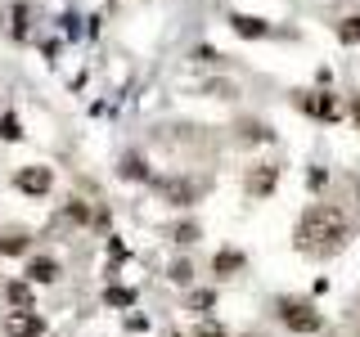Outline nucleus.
<instances>
[{"label": "nucleus", "mask_w": 360, "mask_h": 337, "mask_svg": "<svg viewBox=\"0 0 360 337\" xmlns=\"http://www.w3.org/2000/svg\"><path fill=\"white\" fill-rule=\"evenodd\" d=\"M275 315H279V324H284L288 333H302V337H311V333L324 329V319H320V310H315L311 297H279Z\"/></svg>", "instance_id": "nucleus-2"}, {"label": "nucleus", "mask_w": 360, "mask_h": 337, "mask_svg": "<svg viewBox=\"0 0 360 337\" xmlns=\"http://www.w3.org/2000/svg\"><path fill=\"white\" fill-rule=\"evenodd\" d=\"M172 279H176V284H189V279H194V265H189V261H176L172 265Z\"/></svg>", "instance_id": "nucleus-22"}, {"label": "nucleus", "mask_w": 360, "mask_h": 337, "mask_svg": "<svg viewBox=\"0 0 360 337\" xmlns=\"http://www.w3.org/2000/svg\"><path fill=\"white\" fill-rule=\"evenodd\" d=\"M117 176L122 180H149L153 171H149V162H144L140 153H127V157H122V166H117Z\"/></svg>", "instance_id": "nucleus-14"}, {"label": "nucleus", "mask_w": 360, "mask_h": 337, "mask_svg": "<svg viewBox=\"0 0 360 337\" xmlns=\"http://www.w3.org/2000/svg\"><path fill=\"white\" fill-rule=\"evenodd\" d=\"M59 275H63V265L54 256H32V265H27L32 284H59Z\"/></svg>", "instance_id": "nucleus-9"}, {"label": "nucleus", "mask_w": 360, "mask_h": 337, "mask_svg": "<svg viewBox=\"0 0 360 337\" xmlns=\"http://www.w3.org/2000/svg\"><path fill=\"white\" fill-rule=\"evenodd\" d=\"M212 306H217V292H189V310H198V315H207Z\"/></svg>", "instance_id": "nucleus-18"}, {"label": "nucleus", "mask_w": 360, "mask_h": 337, "mask_svg": "<svg viewBox=\"0 0 360 337\" xmlns=\"http://www.w3.org/2000/svg\"><path fill=\"white\" fill-rule=\"evenodd\" d=\"M338 41L342 45H360V14H347L338 22Z\"/></svg>", "instance_id": "nucleus-16"}, {"label": "nucleus", "mask_w": 360, "mask_h": 337, "mask_svg": "<svg viewBox=\"0 0 360 337\" xmlns=\"http://www.w3.org/2000/svg\"><path fill=\"white\" fill-rule=\"evenodd\" d=\"M297 108H302V112H311V117H324V121H338V117H342V104H338L333 95H324V90L297 95Z\"/></svg>", "instance_id": "nucleus-5"}, {"label": "nucleus", "mask_w": 360, "mask_h": 337, "mask_svg": "<svg viewBox=\"0 0 360 337\" xmlns=\"http://www.w3.org/2000/svg\"><path fill=\"white\" fill-rule=\"evenodd\" d=\"M5 297L14 301L18 310H32V288H27V279H14V284L5 288Z\"/></svg>", "instance_id": "nucleus-15"}, {"label": "nucleus", "mask_w": 360, "mask_h": 337, "mask_svg": "<svg viewBox=\"0 0 360 337\" xmlns=\"http://www.w3.org/2000/svg\"><path fill=\"white\" fill-rule=\"evenodd\" d=\"M198 234H202L198 225H194V220H185V225H176V230H172V243H180V247H189V243L198 239Z\"/></svg>", "instance_id": "nucleus-17"}, {"label": "nucleus", "mask_w": 360, "mask_h": 337, "mask_svg": "<svg viewBox=\"0 0 360 337\" xmlns=\"http://www.w3.org/2000/svg\"><path fill=\"white\" fill-rule=\"evenodd\" d=\"M162 198L172 202V207H189V202L198 198V185H194V180H167V185H162Z\"/></svg>", "instance_id": "nucleus-11"}, {"label": "nucleus", "mask_w": 360, "mask_h": 337, "mask_svg": "<svg viewBox=\"0 0 360 337\" xmlns=\"http://www.w3.org/2000/svg\"><path fill=\"white\" fill-rule=\"evenodd\" d=\"M243 265H248V256L239 252V247H221V252L212 256V275H217V279H234Z\"/></svg>", "instance_id": "nucleus-8"}, {"label": "nucleus", "mask_w": 360, "mask_h": 337, "mask_svg": "<svg viewBox=\"0 0 360 337\" xmlns=\"http://www.w3.org/2000/svg\"><path fill=\"white\" fill-rule=\"evenodd\" d=\"M5 32H9V37H14V41H22V37H27V18H32V9L27 5H9L5 9Z\"/></svg>", "instance_id": "nucleus-13"}, {"label": "nucleus", "mask_w": 360, "mask_h": 337, "mask_svg": "<svg viewBox=\"0 0 360 337\" xmlns=\"http://www.w3.org/2000/svg\"><path fill=\"white\" fill-rule=\"evenodd\" d=\"M0 135H5V140H18V117H14V112H5V117H0Z\"/></svg>", "instance_id": "nucleus-21"}, {"label": "nucleus", "mask_w": 360, "mask_h": 337, "mask_svg": "<svg viewBox=\"0 0 360 337\" xmlns=\"http://www.w3.org/2000/svg\"><path fill=\"white\" fill-rule=\"evenodd\" d=\"M347 117H352V121H356V131H360V90L352 95V104H347Z\"/></svg>", "instance_id": "nucleus-24"}, {"label": "nucleus", "mask_w": 360, "mask_h": 337, "mask_svg": "<svg viewBox=\"0 0 360 337\" xmlns=\"http://www.w3.org/2000/svg\"><path fill=\"white\" fill-rule=\"evenodd\" d=\"M104 301H108V306H131L135 292H131V288H108V292H104Z\"/></svg>", "instance_id": "nucleus-20"}, {"label": "nucleus", "mask_w": 360, "mask_h": 337, "mask_svg": "<svg viewBox=\"0 0 360 337\" xmlns=\"http://www.w3.org/2000/svg\"><path fill=\"white\" fill-rule=\"evenodd\" d=\"M68 216H72V220H90V211L82 207V198H72V202H68Z\"/></svg>", "instance_id": "nucleus-23"}, {"label": "nucleus", "mask_w": 360, "mask_h": 337, "mask_svg": "<svg viewBox=\"0 0 360 337\" xmlns=\"http://www.w3.org/2000/svg\"><path fill=\"white\" fill-rule=\"evenodd\" d=\"M275 185H279V166L275 162H252V166H248L243 189H248V198H252V202L270 198V194H275Z\"/></svg>", "instance_id": "nucleus-3"}, {"label": "nucleus", "mask_w": 360, "mask_h": 337, "mask_svg": "<svg viewBox=\"0 0 360 337\" xmlns=\"http://www.w3.org/2000/svg\"><path fill=\"white\" fill-rule=\"evenodd\" d=\"M234 135H239V144H270L275 140V131H270L266 121H257V117H243L239 126H234Z\"/></svg>", "instance_id": "nucleus-10"}, {"label": "nucleus", "mask_w": 360, "mask_h": 337, "mask_svg": "<svg viewBox=\"0 0 360 337\" xmlns=\"http://www.w3.org/2000/svg\"><path fill=\"white\" fill-rule=\"evenodd\" d=\"M356 310H360V306H356Z\"/></svg>", "instance_id": "nucleus-25"}, {"label": "nucleus", "mask_w": 360, "mask_h": 337, "mask_svg": "<svg viewBox=\"0 0 360 337\" xmlns=\"http://www.w3.org/2000/svg\"><path fill=\"white\" fill-rule=\"evenodd\" d=\"M352 239H356V225L347 220V211L333 207V202L307 207L302 220H297V234H292L297 252H307V256H338Z\"/></svg>", "instance_id": "nucleus-1"}, {"label": "nucleus", "mask_w": 360, "mask_h": 337, "mask_svg": "<svg viewBox=\"0 0 360 337\" xmlns=\"http://www.w3.org/2000/svg\"><path fill=\"white\" fill-rule=\"evenodd\" d=\"M14 189L27 194V198H45L54 189V171H50V166H18V171H14Z\"/></svg>", "instance_id": "nucleus-4"}, {"label": "nucleus", "mask_w": 360, "mask_h": 337, "mask_svg": "<svg viewBox=\"0 0 360 337\" xmlns=\"http://www.w3.org/2000/svg\"><path fill=\"white\" fill-rule=\"evenodd\" d=\"M41 333H45V319L32 310H14L5 319V337H41Z\"/></svg>", "instance_id": "nucleus-6"}, {"label": "nucleus", "mask_w": 360, "mask_h": 337, "mask_svg": "<svg viewBox=\"0 0 360 337\" xmlns=\"http://www.w3.org/2000/svg\"><path fill=\"white\" fill-rule=\"evenodd\" d=\"M189 337H230V333H225L221 324H212V319H198V324H194V333H189Z\"/></svg>", "instance_id": "nucleus-19"}, {"label": "nucleus", "mask_w": 360, "mask_h": 337, "mask_svg": "<svg viewBox=\"0 0 360 337\" xmlns=\"http://www.w3.org/2000/svg\"><path fill=\"white\" fill-rule=\"evenodd\" d=\"M230 27L239 32V37H248V41H270L275 37V27H270L266 18H252V14H230Z\"/></svg>", "instance_id": "nucleus-7"}, {"label": "nucleus", "mask_w": 360, "mask_h": 337, "mask_svg": "<svg viewBox=\"0 0 360 337\" xmlns=\"http://www.w3.org/2000/svg\"><path fill=\"white\" fill-rule=\"evenodd\" d=\"M27 247H32V234L18 230V225H9V230L0 234V256H22Z\"/></svg>", "instance_id": "nucleus-12"}]
</instances>
